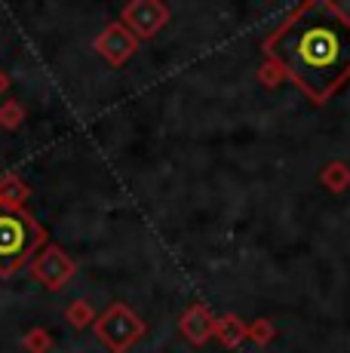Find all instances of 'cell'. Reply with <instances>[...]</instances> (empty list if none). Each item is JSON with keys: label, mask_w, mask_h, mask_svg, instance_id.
<instances>
[{"label": "cell", "mask_w": 350, "mask_h": 353, "mask_svg": "<svg viewBox=\"0 0 350 353\" xmlns=\"http://www.w3.org/2000/svg\"><path fill=\"white\" fill-rule=\"evenodd\" d=\"M265 56L313 105H322L350 77V16L332 0H311L265 40Z\"/></svg>", "instance_id": "6da1fadb"}, {"label": "cell", "mask_w": 350, "mask_h": 353, "mask_svg": "<svg viewBox=\"0 0 350 353\" xmlns=\"http://www.w3.org/2000/svg\"><path fill=\"white\" fill-rule=\"evenodd\" d=\"M43 228L25 209H0V276H12L43 246Z\"/></svg>", "instance_id": "7a4b0ae2"}, {"label": "cell", "mask_w": 350, "mask_h": 353, "mask_svg": "<svg viewBox=\"0 0 350 353\" xmlns=\"http://www.w3.org/2000/svg\"><path fill=\"white\" fill-rule=\"evenodd\" d=\"M145 320L126 304H111L102 316H96V335L111 353H126L145 335Z\"/></svg>", "instance_id": "3957f363"}, {"label": "cell", "mask_w": 350, "mask_h": 353, "mask_svg": "<svg viewBox=\"0 0 350 353\" xmlns=\"http://www.w3.org/2000/svg\"><path fill=\"white\" fill-rule=\"evenodd\" d=\"M169 19V6L160 0H132L123 6V25L130 28L136 37H154Z\"/></svg>", "instance_id": "277c9868"}, {"label": "cell", "mask_w": 350, "mask_h": 353, "mask_svg": "<svg viewBox=\"0 0 350 353\" xmlns=\"http://www.w3.org/2000/svg\"><path fill=\"white\" fill-rule=\"evenodd\" d=\"M74 270H77L74 268V261L62 252V246H56V243L43 246L40 249V255L31 261V274H34L46 289H62L65 283L74 276Z\"/></svg>", "instance_id": "5b68a950"}, {"label": "cell", "mask_w": 350, "mask_h": 353, "mask_svg": "<svg viewBox=\"0 0 350 353\" xmlns=\"http://www.w3.org/2000/svg\"><path fill=\"white\" fill-rule=\"evenodd\" d=\"M96 50H99V56H105L111 65H123V62H130V59L136 56L138 37L126 28L123 22H111L96 37Z\"/></svg>", "instance_id": "8992f818"}, {"label": "cell", "mask_w": 350, "mask_h": 353, "mask_svg": "<svg viewBox=\"0 0 350 353\" xmlns=\"http://www.w3.org/2000/svg\"><path fill=\"white\" fill-rule=\"evenodd\" d=\"M215 320H218V316H212V310L206 307V304H191V307L181 314L178 332L191 344H197L200 347V344H206L215 335Z\"/></svg>", "instance_id": "52a82bcc"}, {"label": "cell", "mask_w": 350, "mask_h": 353, "mask_svg": "<svg viewBox=\"0 0 350 353\" xmlns=\"http://www.w3.org/2000/svg\"><path fill=\"white\" fill-rule=\"evenodd\" d=\"M215 338H218L225 347H240L249 338V325L240 320V316L227 314V316H221V320H215Z\"/></svg>", "instance_id": "ba28073f"}, {"label": "cell", "mask_w": 350, "mask_h": 353, "mask_svg": "<svg viewBox=\"0 0 350 353\" xmlns=\"http://www.w3.org/2000/svg\"><path fill=\"white\" fill-rule=\"evenodd\" d=\"M31 196V191L16 179V175H6L0 179V209H22V203Z\"/></svg>", "instance_id": "9c48e42d"}, {"label": "cell", "mask_w": 350, "mask_h": 353, "mask_svg": "<svg viewBox=\"0 0 350 353\" xmlns=\"http://www.w3.org/2000/svg\"><path fill=\"white\" fill-rule=\"evenodd\" d=\"M320 181L335 194L344 191L350 185V166H344V163H329V166L320 172Z\"/></svg>", "instance_id": "30bf717a"}, {"label": "cell", "mask_w": 350, "mask_h": 353, "mask_svg": "<svg viewBox=\"0 0 350 353\" xmlns=\"http://www.w3.org/2000/svg\"><path fill=\"white\" fill-rule=\"evenodd\" d=\"M65 316H68L71 325H77V329H83V325L96 323V314H92L90 301H74L68 310H65Z\"/></svg>", "instance_id": "8fae6325"}, {"label": "cell", "mask_w": 350, "mask_h": 353, "mask_svg": "<svg viewBox=\"0 0 350 353\" xmlns=\"http://www.w3.org/2000/svg\"><path fill=\"white\" fill-rule=\"evenodd\" d=\"M274 335H277V329L271 325V320H255L252 325H249V338H252L255 344H271L274 341Z\"/></svg>", "instance_id": "7c38bea8"}, {"label": "cell", "mask_w": 350, "mask_h": 353, "mask_svg": "<svg viewBox=\"0 0 350 353\" xmlns=\"http://www.w3.org/2000/svg\"><path fill=\"white\" fill-rule=\"evenodd\" d=\"M22 117H25V111L19 101H6V105L0 108V126H6V129H19Z\"/></svg>", "instance_id": "4fadbf2b"}, {"label": "cell", "mask_w": 350, "mask_h": 353, "mask_svg": "<svg viewBox=\"0 0 350 353\" xmlns=\"http://www.w3.org/2000/svg\"><path fill=\"white\" fill-rule=\"evenodd\" d=\"M25 350H31V353H46V350H50V335H46V332L43 329H31L28 332V335H25Z\"/></svg>", "instance_id": "5bb4252c"}, {"label": "cell", "mask_w": 350, "mask_h": 353, "mask_svg": "<svg viewBox=\"0 0 350 353\" xmlns=\"http://www.w3.org/2000/svg\"><path fill=\"white\" fill-rule=\"evenodd\" d=\"M261 80H265V83H277V80H282V71L274 62H267L261 68Z\"/></svg>", "instance_id": "9a60e30c"}, {"label": "cell", "mask_w": 350, "mask_h": 353, "mask_svg": "<svg viewBox=\"0 0 350 353\" xmlns=\"http://www.w3.org/2000/svg\"><path fill=\"white\" fill-rule=\"evenodd\" d=\"M10 90V77H6L3 71H0V99H3V92Z\"/></svg>", "instance_id": "2e32d148"}]
</instances>
